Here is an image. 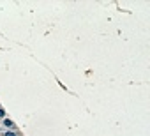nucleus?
Returning <instances> with one entry per match:
<instances>
[{"label": "nucleus", "mask_w": 150, "mask_h": 136, "mask_svg": "<svg viewBox=\"0 0 150 136\" xmlns=\"http://www.w3.org/2000/svg\"><path fill=\"white\" fill-rule=\"evenodd\" d=\"M0 136H23V132L18 129V131H2Z\"/></svg>", "instance_id": "nucleus-2"}, {"label": "nucleus", "mask_w": 150, "mask_h": 136, "mask_svg": "<svg viewBox=\"0 0 150 136\" xmlns=\"http://www.w3.org/2000/svg\"><path fill=\"white\" fill-rule=\"evenodd\" d=\"M18 129H20L18 124L13 118H9V117H6V118L0 120V132H2V131H18Z\"/></svg>", "instance_id": "nucleus-1"}, {"label": "nucleus", "mask_w": 150, "mask_h": 136, "mask_svg": "<svg viewBox=\"0 0 150 136\" xmlns=\"http://www.w3.org/2000/svg\"><path fill=\"white\" fill-rule=\"evenodd\" d=\"M6 117H7V111L4 110V106H2V104H0V120L6 118Z\"/></svg>", "instance_id": "nucleus-3"}]
</instances>
